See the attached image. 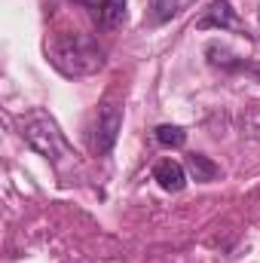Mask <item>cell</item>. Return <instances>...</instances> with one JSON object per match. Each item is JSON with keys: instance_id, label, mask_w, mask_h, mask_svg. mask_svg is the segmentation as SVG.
<instances>
[{"instance_id": "obj_1", "label": "cell", "mask_w": 260, "mask_h": 263, "mask_svg": "<svg viewBox=\"0 0 260 263\" xmlns=\"http://www.w3.org/2000/svg\"><path fill=\"white\" fill-rule=\"evenodd\" d=\"M46 55L62 77H92L104 67V49L95 37L80 31H59L46 40Z\"/></svg>"}, {"instance_id": "obj_2", "label": "cell", "mask_w": 260, "mask_h": 263, "mask_svg": "<svg viewBox=\"0 0 260 263\" xmlns=\"http://www.w3.org/2000/svg\"><path fill=\"white\" fill-rule=\"evenodd\" d=\"M18 135L25 138V144L31 150H37L49 162H59L62 156H70V144H67L65 132L59 129V123L43 107H31L28 114L18 117Z\"/></svg>"}, {"instance_id": "obj_3", "label": "cell", "mask_w": 260, "mask_h": 263, "mask_svg": "<svg viewBox=\"0 0 260 263\" xmlns=\"http://www.w3.org/2000/svg\"><path fill=\"white\" fill-rule=\"evenodd\" d=\"M120 129H123V104L104 101L98 107V117H95V126H92V147H95L98 156L114 150V144L120 138Z\"/></svg>"}, {"instance_id": "obj_4", "label": "cell", "mask_w": 260, "mask_h": 263, "mask_svg": "<svg viewBox=\"0 0 260 263\" xmlns=\"http://www.w3.org/2000/svg\"><path fill=\"white\" fill-rule=\"evenodd\" d=\"M153 181H156L165 193H181L184 184H187V168H184L181 162H175V159H162V162H156V168H153Z\"/></svg>"}, {"instance_id": "obj_5", "label": "cell", "mask_w": 260, "mask_h": 263, "mask_svg": "<svg viewBox=\"0 0 260 263\" xmlns=\"http://www.w3.org/2000/svg\"><path fill=\"white\" fill-rule=\"evenodd\" d=\"M199 31H208V28H239V15H236V9L227 3V0H214L208 9H205V15L199 18V25H196Z\"/></svg>"}, {"instance_id": "obj_6", "label": "cell", "mask_w": 260, "mask_h": 263, "mask_svg": "<svg viewBox=\"0 0 260 263\" xmlns=\"http://www.w3.org/2000/svg\"><path fill=\"white\" fill-rule=\"evenodd\" d=\"M208 55H211V65H220L224 70L251 73V77H257L260 80V65H254V62H239V59H233L227 49H217V46H208Z\"/></svg>"}, {"instance_id": "obj_7", "label": "cell", "mask_w": 260, "mask_h": 263, "mask_svg": "<svg viewBox=\"0 0 260 263\" xmlns=\"http://www.w3.org/2000/svg\"><path fill=\"white\" fill-rule=\"evenodd\" d=\"M187 172L193 175V181H199V184H211L220 175V168L208 156H202V153H190L187 156Z\"/></svg>"}, {"instance_id": "obj_8", "label": "cell", "mask_w": 260, "mask_h": 263, "mask_svg": "<svg viewBox=\"0 0 260 263\" xmlns=\"http://www.w3.org/2000/svg\"><path fill=\"white\" fill-rule=\"evenodd\" d=\"M126 0H104V6H101V12L95 15L98 18V25L104 28V31H114V28H120L123 22H126Z\"/></svg>"}, {"instance_id": "obj_9", "label": "cell", "mask_w": 260, "mask_h": 263, "mask_svg": "<svg viewBox=\"0 0 260 263\" xmlns=\"http://www.w3.org/2000/svg\"><path fill=\"white\" fill-rule=\"evenodd\" d=\"M156 141L162 147H184L187 144V132L181 126H159L156 129Z\"/></svg>"}, {"instance_id": "obj_10", "label": "cell", "mask_w": 260, "mask_h": 263, "mask_svg": "<svg viewBox=\"0 0 260 263\" xmlns=\"http://www.w3.org/2000/svg\"><path fill=\"white\" fill-rule=\"evenodd\" d=\"M153 18L156 22H169L175 12H178V0H153Z\"/></svg>"}, {"instance_id": "obj_11", "label": "cell", "mask_w": 260, "mask_h": 263, "mask_svg": "<svg viewBox=\"0 0 260 263\" xmlns=\"http://www.w3.org/2000/svg\"><path fill=\"white\" fill-rule=\"evenodd\" d=\"M77 3H83V6H89V9H92L95 15H98V12H101V6H104V0H77Z\"/></svg>"}]
</instances>
